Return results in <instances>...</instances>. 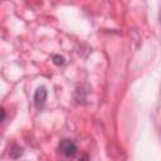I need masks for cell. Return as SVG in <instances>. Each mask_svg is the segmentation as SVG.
<instances>
[{"mask_svg": "<svg viewBox=\"0 0 161 161\" xmlns=\"http://www.w3.org/2000/svg\"><path fill=\"white\" fill-rule=\"evenodd\" d=\"M58 150L59 152L62 153V156H64L65 158H72L75 156L78 148H77V145L72 141V140H62L59 142V146H58Z\"/></svg>", "mask_w": 161, "mask_h": 161, "instance_id": "1", "label": "cell"}, {"mask_svg": "<svg viewBox=\"0 0 161 161\" xmlns=\"http://www.w3.org/2000/svg\"><path fill=\"white\" fill-rule=\"evenodd\" d=\"M47 96H48V92L45 89V87H39L35 93H34V104L38 109H42L45 104V101H47Z\"/></svg>", "mask_w": 161, "mask_h": 161, "instance_id": "2", "label": "cell"}, {"mask_svg": "<svg viewBox=\"0 0 161 161\" xmlns=\"http://www.w3.org/2000/svg\"><path fill=\"white\" fill-rule=\"evenodd\" d=\"M23 152H24L23 147L18 146V145H14V146L11 147V150H10V156H11L13 158H18V157H20V156L23 155Z\"/></svg>", "mask_w": 161, "mask_h": 161, "instance_id": "3", "label": "cell"}, {"mask_svg": "<svg viewBox=\"0 0 161 161\" xmlns=\"http://www.w3.org/2000/svg\"><path fill=\"white\" fill-rule=\"evenodd\" d=\"M53 62H54L55 65H64L65 59H64V57H62V55H54V57H53Z\"/></svg>", "mask_w": 161, "mask_h": 161, "instance_id": "4", "label": "cell"}, {"mask_svg": "<svg viewBox=\"0 0 161 161\" xmlns=\"http://www.w3.org/2000/svg\"><path fill=\"white\" fill-rule=\"evenodd\" d=\"M6 119V111L4 107H0V123H3Z\"/></svg>", "mask_w": 161, "mask_h": 161, "instance_id": "5", "label": "cell"}]
</instances>
